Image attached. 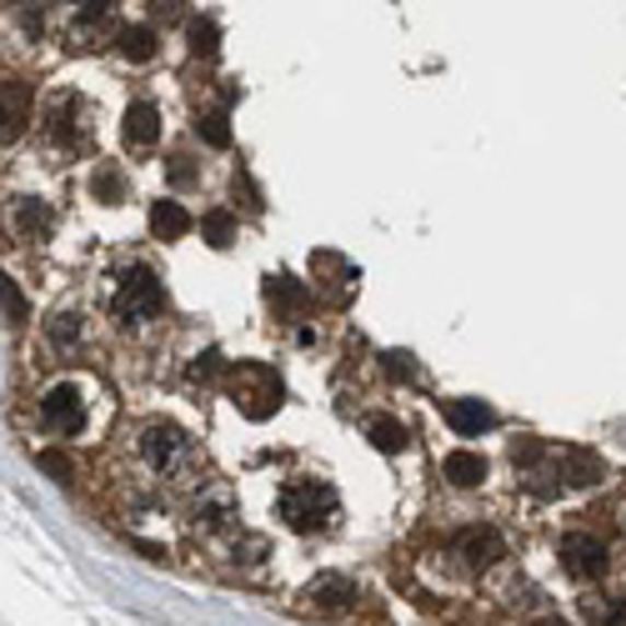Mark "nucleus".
Returning a JSON list of instances; mask_svg holds the SVG:
<instances>
[{"instance_id":"2f4dec72","label":"nucleus","mask_w":626,"mask_h":626,"mask_svg":"<svg viewBox=\"0 0 626 626\" xmlns=\"http://www.w3.org/2000/svg\"><path fill=\"white\" fill-rule=\"evenodd\" d=\"M166 176L176 181V186H190L196 181V166H190V155H171V166H166Z\"/></svg>"},{"instance_id":"72a5a7b5","label":"nucleus","mask_w":626,"mask_h":626,"mask_svg":"<svg viewBox=\"0 0 626 626\" xmlns=\"http://www.w3.org/2000/svg\"><path fill=\"white\" fill-rule=\"evenodd\" d=\"M532 626H567L561 616H542V622H532Z\"/></svg>"},{"instance_id":"b1692460","label":"nucleus","mask_w":626,"mask_h":626,"mask_svg":"<svg viewBox=\"0 0 626 626\" xmlns=\"http://www.w3.org/2000/svg\"><path fill=\"white\" fill-rule=\"evenodd\" d=\"M0 311H5V326H25V321H31V306H25L21 286H15L11 276H0Z\"/></svg>"},{"instance_id":"aec40b11","label":"nucleus","mask_w":626,"mask_h":626,"mask_svg":"<svg viewBox=\"0 0 626 626\" xmlns=\"http://www.w3.org/2000/svg\"><path fill=\"white\" fill-rule=\"evenodd\" d=\"M111 40L120 46V56L126 60H151L155 56V31L151 25H120Z\"/></svg>"},{"instance_id":"393cba45","label":"nucleus","mask_w":626,"mask_h":626,"mask_svg":"<svg viewBox=\"0 0 626 626\" xmlns=\"http://www.w3.org/2000/svg\"><path fill=\"white\" fill-rule=\"evenodd\" d=\"M201 236L211 241L216 251L231 246V241H236V221H231V211H206L201 216Z\"/></svg>"},{"instance_id":"7c9ffc66","label":"nucleus","mask_w":626,"mask_h":626,"mask_svg":"<svg viewBox=\"0 0 626 626\" xmlns=\"http://www.w3.org/2000/svg\"><path fill=\"white\" fill-rule=\"evenodd\" d=\"M151 15L161 25H171V21H181V15H186V0H151Z\"/></svg>"},{"instance_id":"0eeeda50","label":"nucleus","mask_w":626,"mask_h":626,"mask_svg":"<svg viewBox=\"0 0 626 626\" xmlns=\"http://www.w3.org/2000/svg\"><path fill=\"white\" fill-rule=\"evenodd\" d=\"M561 561H567V571L577 581H591V577H602L606 571V542L602 536H587V532H571V536H561Z\"/></svg>"},{"instance_id":"ddd939ff","label":"nucleus","mask_w":626,"mask_h":626,"mask_svg":"<svg viewBox=\"0 0 626 626\" xmlns=\"http://www.w3.org/2000/svg\"><path fill=\"white\" fill-rule=\"evenodd\" d=\"M447 426L456 437H482V431L497 426V411L486 402H447Z\"/></svg>"},{"instance_id":"6ab92c4d","label":"nucleus","mask_w":626,"mask_h":626,"mask_svg":"<svg viewBox=\"0 0 626 626\" xmlns=\"http://www.w3.org/2000/svg\"><path fill=\"white\" fill-rule=\"evenodd\" d=\"M196 521H201L206 532H221L225 521H231V491H225V486L201 491V501H196Z\"/></svg>"},{"instance_id":"1a4fd4ad","label":"nucleus","mask_w":626,"mask_h":626,"mask_svg":"<svg viewBox=\"0 0 626 626\" xmlns=\"http://www.w3.org/2000/svg\"><path fill=\"white\" fill-rule=\"evenodd\" d=\"M501 552H507V542H501L497 526H466V532L456 536V556H461V561H466L472 571L497 567Z\"/></svg>"},{"instance_id":"2eb2a0df","label":"nucleus","mask_w":626,"mask_h":626,"mask_svg":"<svg viewBox=\"0 0 626 626\" xmlns=\"http://www.w3.org/2000/svg\"><path fill=\"white\" fill-rule=\"evenodd\" d=\"M91 196H95L101 206H120V201L130 196V181L120 176L116 161H101V166L91 171Z\"/></svg>"},{"instance_id":"4be33fe9","label":"nucleus","mask_w":626,"mask_h":626,"mask_svg":"<svg viewBox=\"0 0 626 626\" xmlns=\"http://www.w3.org/2000/svg\"><path fill=\"white\" fill-rule=\"evenodd\" d=\"M367 437L376 441V451H406V441H411V431H406L396 416H376V421L367 426Z\"/></svg>"},{"instance_id":"423d86ee","label":"nucleus","mask_w":626,"mask_h":626,"mask_svg":"<svg viewBox=\"0 0 626 626\" xmlns=\"http://www.w3.org/2000/svg\"><path fill=\"white\" fill-rule=\"evenodd\" d=\"M40 426H46L50 437H81V426H85V396H81V386H71V381L50 386L46 396H40Z\"/></svg>"},{"instance_id":"f8f14e48","label":"nucleus","mask_w":626,"mask_h":626,"mask_svg":"<svg viewBox=\"0 0 626 626\" xmlns=\"http://www.w3.org/2000/svg\"><path fill=\"white\" fill-rule=\"evenodd\" d=\"M306 602L316 606V612L336 616V612H346V606L356 602V581L351 577H321V581H311Z\"/></svg>"},{"instance_id":"f257e3e1","label":"nucleus","mask_w":626,"mask_h":626,"mask_svg":"<svg viewBox=\"0 0 626 626\" xmlns=\"http://www.w3.org/2000/svg\"><path fill=\"white\" fill-rule=\"evenodd\" d=\"M281 521L291 526V532H321V526H332L336 517V486L332 482H316V476H301V482H291L281 491Z\"/></svg>"},{"instance_id":"a211bd4d","label":"nucleus","mask_w":626,"mask_h":626,"mask_svg":"<svg viewBox=\"0 0 626 626\" xmlns=\"http://www.w3.org/2000/svg\"><path fill=\"white\" fill-rule=\"evenodd\" d=\"M556 472H561V482H571V486H591V482H602V461L587 456V451H561Z\"/></svg>"},{"instance_id":"f3484780","label":"nucleus","mask_w":626,"mask_h":626,"mask_svg":"<svg viewBox=\"0 0 626 626\" xmlns=\"http://www.w3.org/2000/svg\"><path fill=\"white\" fill-rule=\"evenodd\" d=\"M447 482L461 486V491H472V486L486 482V461L476 451H451L447 456Z\"/></svg>"},{"instance_id":"c85d7f7f","label":"nucleus","mask_w":626,"mask_h":626,"mask_svg":"<svg viewBox=\"0 0 626 626\" xmlns=\"http://www.w3.org/2000/svg\"><path fill=\"white\" fill-rule=\"evenodd\" d=\"M381 361H386V376H396V381H411L416 376V356L411 351H386Z\"/></svg>"},{"instance_id":"473e14b6","label":"nucleus","mask_w":626,"mask_h":626,"mask_svg":"<svg viewBox=\"0 0 626 626\" xmlns=\"http://www.w3.org/2000/svg\"><path fill=\"white\" fill-rule=\"evenodd\" d=\"M236 196H246L251 211H260V206H266V201L256 196V186H251V176H241V171H236Z\"/></svg>"},{"instance_id":"dca6fc26","label":"nucleus","mask_w":626,"mask_h":626,"mask_svg":"<svg viewBox=\"0 0 626 626\" xmlns=\"http://www.w3.org/2000/svg\"><path fill=\"white\" fill-rule=\"evenodd\" d=\"M151 231H155V241H181L190 231V211L181 201H155L151 206Z\"/></svg>"},{"instance_id":"412c9836","label":"nucleus","mask_w":626,"mask_h":626,"mask_svg":"<svg viewBox=\"0 0 626 626\" xmlns=\"http://www.w3.org/2000/svg\"><path fill=\"white\" fill-rule=\"evenodd\" d=\"M186 36H190V56H206V60H211L216 50H221V25H216L211 15H196V21L186 25Z\"/></svg>"},{"instance_id":"5701e85b","label":"nucleus","mask_w":626,"mask_h":626,"mask_svg":"<svg viewBox=\"0 0 626 626\" xmlns=\"http://www.w3.org/2000/svg\"><path fill=\"white\" fill-rule=\"evenodd\" d=\"M81 332H85L81 311H56V316H50V326H46V336L60 346V351H71V346L81 341Z\"/></svg>"},{"instance_id":"7ed1b4c3","label":"nucleus","mask_w":626,"mask_h":626,"mask_svg":"<svg viewBox=\"0 0 626 626\" xmlns=\"http://www.w3.org/2000/svg\"><path fill=\"white\" fill-rule=\"evenodd\" d=\"M231 402L241 406V416L266 421V416L281 411L286 386H281V376H276L266 361H241V367H231Z\"/></svg>"},{"instance_id":"6e6552de","label":"nucleus","mask_w":626,"mask_h":626,"mask_svg":"<svg viewBox=\"0 0 626 626\" xmlns=\"http://www.w3.org/2000/svg\"><path fill=\"white\" fill-rule=\"evenodd\" d=\"M31 106H36V95L25 81H0V146H11L25 136L31 126Z\"/></svg>"},{"instance_id":"c756f323","label":"nucleus","mask_w":626,"mask_h":626,"mask_svg":"<svg viewBox=\"0 0 626 626\" xmlns=\"http://www.w3.org/2000/svg\"><path fill=\"white\" fill-rule=\"evenodd\" d=\"M221 376V351H201L190 361V381H216Z\"/></svg>"},{"instance_id":"20e7f679","label":"nucleus","mask_w":626,"mask_h":626,"mask_svg":"<svg viewBox=\"0 0 626 626\" xmlns=\"http://www.w3.org/2000/svg\"><path fill=\"white\" fill-rule=\"evenodd\" d=\"M111 311H116V321H126V326H141V321L161 316V311H166V286H161V276L146 271V266H130L116 286Z\"/></svg>"},{"instance_id":"bb28decb","label":"nucleus","mask_w":626,"mask_h":626,"mask_svg":"<svg viewBox=\"0 0 626 626\" xmlns=\"http://www.w3.org/2000/svg\"><path fill=\"white\" fill-rule=\"evenodd\" d=\"M591 626H626V602H581Z\"/></svg>"},{"instance_id":"a878e982","label":"nucleus","mask_w":626,"mask_h":626,"mask_svg":"<svg viewBox=\"0 0 626 626\" xmlns=\"http://www.w3.org/2000/svg\"><path fill=\"white\" fill-rule=\"evenodd\" d=\"M196 136H201L206 146H216V151H225V146H231V126H225V111H206V116H196Z\"/></svg>"},{"instance_id":"4468645a","label":"nucleus","mask_w":626,"mask_h":626,"mask_svg":"<svg viewBox=\"0 0 626 626\" xmlns=\"http://www.w3.org/2000/svg\"><path fill=\"white\" fill-rule=\"evenodd\" d=\"M266 301H271L281 316H301V311L311 306V291L295 281V276L281 271V276H271V281H266Z\"/></svg>"},{"instance_id":"39448f33","label":"nucleus","mask_w":626,"mask_h":626,"mask_svg":"<svg viewBox=\"0 0 626 626\" xmlns=\"http://www.w3.org/2000/svg\"><path fill=\"white\" fill-rule=\"evenodd\" d=\"M141 456H146V466H151V472L176 476L181 466L190 461V441H186V431H181V426L151 421V426L141 431Z\"/></svg>"},{"instance_id":"f03ea898","label":"nucleus","mask_w":626,"mask_h":626,"mask_svg":"<svg viewBox=\"0 0 626 626\" xmlns=\"http://www.w3.org/2000/svg\"><path fill=\"white\" fill-rule=\"evenodd\" d=\"M40 130H46V141L56 146V151L76 155L91 146V101H81L76 91H56L46 101V111H40Z\"/></svg>"},{"instance_id":"9b49d317","label":"nucleus","mask_w":626,"mask_h":626,"mask_svg":"<svg viewBox=\"0 0 626 626\" xmlns=\"http://www.w3.org/2000/svg\"><path fill=\"white\" fill-rule=\"evenodd\" d=\"M50 225H56V211H50L46 201H36V196H21V201L11 206V231L21 241H46Z\"/></svg>"},{"instance_id":"cd10ccee","label":"nucleus","mask_w":626,"mask_h":626,"mask_svg":"<svg viewBox=\"0 0 626 626\" xmlns=\"http://www.w3.org/2000/svg\"><path fill=\"white\" fill-rule=\"evenodd\" d=\"M40 472H50L60 486H71L76 466H71V456H60V451H40Z\"/></svg>"},{"instance_id":"9d476101","label":"nucleus","mask_w":626,"mask_h":626,"mask_svg":"<svg viewBox=\"0 0 626 626\" xmlns=\"http://www.w3.org/2000/svg\"><path fill=\"white\" fill-rule=\"evenodd\" d=\"M120 136H126V146H136V151L155 146L161 141V111H155L151 101H130L126 116H120Z\"/></svg>"}]
</instances>
